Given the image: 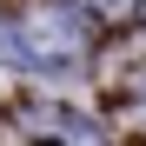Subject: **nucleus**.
Wrapping results in <instances>:
<instances>
[{
    "instance_id": "1",
    "label": "nucleus",
    "mask_w": 146,
    "mask_h": 146,
    "mask_svg": "<svg viewBox=\"0 0 146 146\" xmlns=\"http://www.w3.org/2000/svg\"><path fill=\"white\" fill-rule=\"evenodd\" d=\"M20 46H27V60H40V66L80 60V20H73V7H33L20 20Z\"/></svg>"
},
{
    "instance_id": "2",
    "label": "nucleus",
    "mask_w": 146,
    "mask_h": 146,
    "mask_svg": "<svg viewBox=\"0 0 146 146\" xmlns=\"http://www.w3.org/2000/svg\"><path fill=\"white\" fill-rule=\"evenodd\" d=\"M93 7H100V13H133L139 0H93Z\"/></svg>"
}]
</instances>
